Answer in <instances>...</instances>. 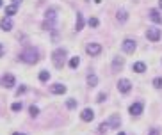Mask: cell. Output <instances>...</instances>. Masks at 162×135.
Masks as SVG:
<instances>
[{
	"label": "cell",
	"mask_w": 162,
	"mask_h": 135,
	"mask_svg": "<svg viewBox=\"0 0 162 135\" xmlns=\"http://www.w3.org/2000/svg\"><path fill=\"white\" fill-rule=\"evenodd\" d=\"M142 109H144V105H142L141 101H137V103H132L128 110H130L132 116H139V114H142Z\"/></svg>",
	"instance_id": "8"
},
{
	"label": "cell",
	"mask_w": 162,
	"mask_h": 135,
	"mask_svg": "<svg viewBox=\"0 0 162 135\" xmlns=\"http://www.w3.org/2000/svg\"><path fill=\"white\" fill-rule=\"evenodd\" d=\"M55 9H48L46 14H45V23H43V29L46 30H54V21H55Z\"/></svg>",
	"instance_id": "3"
},
{
	"label": "cell",
	"mask_w": 162,
	"mask_h": 135,
	"mask_svg": "<svg viewBox=\"0 0 162 135\" xmlns=\"http://www.w3.org/2000/svg\"><path fill=\"white\" fill-rule=\"evenodd\" d=\"M148 135H160V130H159V128H151Z\"/></svg>",
	"instance_id": "29"
},
{
	"label": "cell",
	"mask_w": 162,
	"mask_h": 135,
	"mask_svg": "<svg viewBox=\"0 0 162 135\" xmlns=\"http://www.w3.org/2000/svg\"><path fill=\"white\" fill-rule=\"evenodd\" d=\"M146 38L150 39V41H159V39H160V30H159V29H148Z\"/></svg>",
	"instance_id": "10"
},
{
	"label": "cell",
	"mask_w": 162,
	"mask_h": 135,
	"mask_svg": "<svg viewBox=\"0 0 162 135\" xmlns=\"http://www.w3.org/2000/svg\"><path fill=\"white\" fill-rule=\"evenodd\" d=\"M13 4H14V5H18V4H20V0H13Z\"/></svg>",
	"instance_id": "33"
},
{
	"label": "cell",
	"mask_w": 162,
	"mask_h": 135,
	"mask_svg": "<svg viewBox=\"0 0 162 135\" xmlns=\"http://www.w3.org/2000/svg\"><path fill=\"white\" fill-rule=\"evenodd\" d=\"M48 78H50V73H48V71H41V73H39V80H41V82H46Z\"/></svg>",
	"instance_id": "23"
},
{
	"label": "cell",
	"mask_w": 162,
	"mask_h": 135,
	"mask_svg": "<svg viewBox=\"0 0 162 135\" xmlns=\"http://www.w3.org/2000/svg\"><path fill=\"white\" fill-rule=\"evenodd\" d=\"M107 124H109V128H120V124H121V119H120V116L112 114V116L107 119Z\"/></svg>",
	"instance_id": "9"
},
{
	"label": "cell",
	"mask_w": 162,
	"mask_h": 135,
	"mask_svg": "<svg viewBox=\"0 0 162 135\" xmlns=\"http://www.w3.org/2000/svg\"><path fill=\"white\" fill-rule=\"evenodd\" d=\"M98 130H100V133H103V132H107V130H111L109 128V124H107V121H103L100 126H98Z\"/></svg>",
	"instance_id": "25"
},
{
	"label": "cell",
	"mask_w": 162,
	"mask_h": 135,
	"mask_svg": "<svg viewBox=\"0 0 162 135\" xmlns=\"http://www.w3.org/2000/svg\"><path fill=\"white\" fill-rule=\"evenodd\" d=\"M66 107H68V109H75V107H77V100H68V101H66Z\"/></svg>",
	"instance_id": "26"
},
{
	"label": "cell",
	"mask_w": 162,
	"mask_h": 135,
	"mask_svg": "<svg viewBox=\"0 0 162 135\" xmlns=\"http://www.w3.org/2000/svg\"><path fill=\"white\" fill-rule=\"evenodd\" d=\"M0 7H2V0H0Z\"/></svg>",
	"instance_id": "37"
},
{
	"label": "cell",
	"mask_w": 162,
	"mask_h": 135,
	"mask_svg": "<svg viewBox=\"0 0 162 135\" xmlns=\"http://www.w3.org/2000/svg\"><path fill=\"white\" fill-rule=\"evenodd\" d=\"M29 112H30V116H32V117H36L38 114H39V109H38L36 105H32V107L29 109Z\"/></svg>",
	"instance_id": "22"
},
{
	"label": "cell",
	"mask_w": 162,
	"mask_h": 135,
	"mask_svg": "<svg viewBox=\"0 0 162 135\" xmlns=\"http://www.w3.org/2000/svg\"><path fill=\"white\" fill-rule=\"evenodd\" d=\"M82 27H84V16H82L80 13H77V21H75V29H77V30H82Z\"/></svg>",
	"instance_id": "16"
},
{
	"label": "cell",
	"mask_w": 162,
	"mask_h": 135,
	"mask_svg": "<svg viewBox=\"0 0 162 135\" xmlns=\"http://www.w3.org/2000/svg\"><path fill=\"white\" fill-rule=\"evenodd\" d=\"M132 69H134V71H137V73H142V71L146 69V66H144V62H136V64L132 66Z\"/></svg>",
	"instance_id": "17"
},
{
	"label": "cell",
	"mask_w": 162,
	"mask_h": 135,
	"mask_svg": "<svg viewBox=\"0 0 162 135\" xmlns=\"http://www.w3.org/2000/svg\"><path fill=\"white\" fill-rule=\"evenodd\" d=\"M153 87H157V89H162V77H157L153 80Z\"/></svg>",
	"instance_id": "24"
},
{
	"label": "cell",
	"mask_w": 162,
	"mask_h": 135,
	"mask_svg": "<svg viewBox=\"0 0 162 135\" xmlns=\"http://www.w3.org/2000/svg\"><path fill=\"white\" fill-rule=\"evenodd\" d=\"M86 52L89 54V55H100V52H101V46L98 44V43H89L87 46H86Z\"/></svg>",
	"instance_id": "7"
},
{
	"label": "cell",
	"mask_w": 162,
	"mask_h": 135,
	"mask_svg": "<svg viewBox=\"0 0 162 135\" xmlns=\"http://www.w3.org/2000/svg\"><path fill=\"white\" fill-rule=\"evenodd\" d=\"M87 84H89V87H95V85L98 84V78H96V75H87Z\"/></svg>",
	"instance_id": "18"
},
{
	"label": "cell",
	"mask_w": 162,
	"mask_h": 135,
	"mask_svg": "<svg viewBox=\"0 0 162 135\" xmlns=\"http://www.w3.org/2000/svg\"><path fill=\"white\" fill-rule=\"evenodd\" d=\"M105 98H107V94H105V93H100V94H98V100H96V101H105Z\"/></svg>",
	"instance_id": "31"
},
{
	"label": "cell",
	"mask_w": 162,
	"mask_h": 135,
	"mask_svg": "<svg viewBox=\"0 0 162 135\" xmlns=\"http://www.w3.org/2000/svg\"><path fill=\"white\" fill-rule=\"evenodd\" d=\"M126 18H128V13L126 11H118V21H126Z\"/></svg>",
	"instance_id": "19"
},
{
	"label": "cell",
	"mask_w": 162,
	"mask_h": 135,
	"mask_svg": "<svg viewBox=\"0 0 162 135\" xmlns=\"http://www.w3.org/2000/svg\"><path fill=\"white\" fill-rule=\"evenodd\" d=\"M64 59H66V50L64 48H57L54 54H52V60H54V66L57 69H61L64 66Z\"/></svg>",
	"instance_id": "2"
},
{
	"label": "cell",
	"mask_w": 162,
	"mask_h": 135,
	"mask_svg": "<svg viewBox=\"0 0 162 135\" xmlns=\"http://www.w3.org/2000/svg\"><path fill=\"white\" fill-rule=\"evenodd\" d=\"M123 64H125V60L121 57H114V60H112V69L114 71H120L123 68Z\"/></svg>",
	"instance_id": "14"
},
{
	"label": "cell",
	"mask_w": 162,
	"mask_h": 135,
	"mask_svg": "<svg viewBox=\"0 0 162 135\" xmlns=\"http://www.w3.org/2000/svg\"><path fill=\"white\" fill-rule=\"evenodd\" d=\"M118 135H125V133H123V132H120V133H118Z\"/></svg>",
	"instance_id": "36"
},
{
	"label": "cell",
	"mask_w": 162,
	"mask_h": 135,
	"mask_svg": "<svg viewBox=\"0 0 162 135\" xmlns=\"http://www.w3.org/2000/svg\"><path fill=\"white\" fill-rule=\"evenodd\" d=\"M50 93H52V94H64V93H66V87H64L62 84H54V85L50 87Z\"/></svg>",
	"instance_id": "12"
},
{
	"label": "cell",
	"mask_w": 162,
	"mask_h": 135,
	"mask_svg": "<svg viewBox=\"0 0 162 135\" xmlns=\"http://www.w3.org/2000/svg\"><path fill=\"white\" fill-rule=\"evenodd\" d=\"M4 52H5V48H4V46H2V44H0V57H2V55H4Z\"/></svg>",
	"instance_id": "32"
},
{
	"label": "cell",
	"mask_w": 162,
	"mask_h": 135,
	"mask_svg": "<svg viewBox=\"0 0 162 135\" xmlns=\"http://www.w3.org/2000/svg\"><path fill=\"white\" fill-rule=\"evenodd\" d=\"M130 89H132V84H130V80H126V78H121V80L118 82V91H120V93L126 94V93H130Z\"/></svg>",
	"instance_id": "6"
},
{
	"label": "cell",
	"mask_w": 162,
	"mask_h": 135,
	"mask_svg": "<svg viewBox=\"0 0 162 135\" xmlns=\"http://www.w3.org/2000/svg\"><path fill=\"white\" fill-rule=\"evenodd\" d=\"M14 13H16V5H14V4H13V5H7V7H5V14H7V16H13Z\"/></svg>",
	"instance_id": "20"
},
{
	"label": "cell",
	"mask_w": 162,
	"mask_h": 135,
	"mask_svg": "<svg viewBox=\"0 0 162 135\" xmlns=\"http://www.w3.org/2000/svg\"><path fill=\"white\" fill-rule=\"evenodd\" d=\"M13 112H18V110H21V103H13Z\"/></svg>",
	"instance_id": "28"
},
{
	"label": "cell",
	"mask_w": 162,
	"mask_h": 135,
	"mask_svg": "<svg viewBox=\"0 0 162 135\" xmlns=\"http://www.w3.org/2000/svg\"><path fill=\"white\" fill-rule=\"evenodd\" d=\"M159 7L162 9V0H159Z\"/></svg>",
	"instance_id": "34"
},
{
	"label": "cell",
	"mask_w": 162,
	"mask_h": 135,
	"mask_svg": "<svg viewBox=\"0 0 162 135\" xmlns=\"http://www.w3.org/2000/svg\"><path fill=\"white\" fill-rule=\"evenodd\" d=\"M80 117H82V121L89 123V121H93V119H95V112H93L91 109H84V110H82V114H80Z\"/></svg>",
	"instance_id": "11"
},
{
	"label": "cell",
	"mask_w": 162,
	"mask_h": 135,
	"mask_svg": "<svg viewBox=\"0 0 162 135\" xmlns=\"http://www.w3.org/2000/svg\"><path fill=\"white\" fill-rule=\"evenodd\" d=\"M0 27H2V30H5V32H7V30H11V29H13V21H11L9 18H2Z\"/></svg>",
	"instance_id": "15"
},
{
	"label": "cell",
	"mask_w": 162,
	"mask_h": 135,
	"mask_svg": "<svg viewBox=\"0 0 162 135\" xmlns=\"http://www.w3.org/2000/svg\"><path fill=\"white\" fill-rule=\"evenodd\" d=\"M0 84L5 87V89H11V87H14V84H16V80H14V77L11 75V73H5L4 77L0 78Z\"/></svg>",
	"instance_id": "4"
},
{
	"label": "cell",
	"mask_w": 162,
	"mask_h": 135,
	"mask_svg": "<svg viewBox=\"0 0 162 135\" xmlns=\"http://www.w3.org/2000/svg\"><path fill=\"white\" fill-rule=\"evenodd\" d=\"M13 135H25V133H20V132H16V133H13Z\"/></svg>",
	"instance_id": "35"
},
{
	"label": "cell",
	"mask_w": 162,
	"mask_h": 135,
	"mask_svg": "<svg viewBox=\"0 0 162 135\" xmlns=\"http://www.w3.org/2000/svg\"><path fill=\"white\" fill-rule=\"evenodd\" d=\"M87 23H89V27H98V20L96 18H89Z\"/></svg>",
	"instance_id": "27"
},
{
	"label": "cell",
	"mask_w": 162,
	"mask_h": 135,
	"mask_svg": "<svg viewBox=\"0 0 162 135\" xmlns=\"http://www.w3.org/2000/svg\"><path fill=\"white\" fill-rule=\"evenodd\" d=\"M20 60L27 62V64H36L39 60V52L36 48H27L20 54Z\"/></svg>",
	"instance_id": "1"
},
{
	"label": "cell",
	"mask_w": 162,
	"mask_h": 135,
	"mask_svg": "<svg viewBox=\"0 0 162 135\" xmlns=\"http://www.w3.org/2000/svg\"><path fill=\"white\" fill-rule=\"evenodd\" d=\"M25 91H27V87H25V85H21L20 89H16V94H18V96H20V94H23V93H25Z\"/></svg>",
	"instance_id": "30"
},
{
	"label": "cell",
	"mask_w": 162,
	"mask_h": 135,
	"mask_svg": "<svg viewBox=\"0 0 162 135\" xmlns=\"http://www.w3.org/2000/svg\"><path fill=\"white\" fill-rule=\"evenodd\" d=\"M150 18H151V21H155V23H162V16H160V13L157 11V9H150Z\"/></svg>",
	"instance_id": "13"
},
{
	"label": "cell",
	"mask_w": 162,
	"mask_h": 135,
	"mask_svg": "<svg viewBox=\"0 0 162 135\" xmlns=\"http://www.w3.org/2000/svg\"><path fill=\"white\" fill-rule=\"evenodd\" d=\"M79 64H80V59L79 57H71V60H70V68H71V69H75Z\"/></svg>",
	"instance_id": "21"
},
{
	"label": "cell",
	"mask_w": 162,
	"mask_h": 135,
	"mask_svg": "<svg viewBox=\"0 0 162 135\" xmlns=\"http://www.w3.org/2000/svg\"><path fill=\"white\" fill-rule=\"evenodd\" d=\"M121 48L125 54H134L136 52V41L134 39H125L121 43Z\"/></svg>",
	"instance_id": "5"
}]
</instances>
